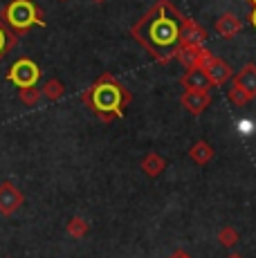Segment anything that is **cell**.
Masks as SVG:
<instances>
[{
	"label": "cell",
	"instance_id": "d6986e66",
	"mask_svg": "<svg viewBox=\"0 0 256 258\" xmlns=\"http://www.w3.org/2000/svg\"><path fill=\"white\" fill-rule=\"evenodd\" d=\"M238 231L234 229V227H223V229L218 231V242L223 247H234L236 242H238Z\"/></svg>",
	"mask_w": 256,
	"mask_h": 258
},
{
	"label": "cell",
	"instance_id": "5b68a950",
	"mask_svg": "<svg viewBox=\"0 0 256 258\" xmlns=\"http://www.w3.org/2000/svg\"><path fill=\"white\" fill-rule=\"evenodd\" d=\"M25 202V196L14 182H3L0 184V213L3 216H14Z\"/></svg>",
	"mask_w": 256,
	"mask_h": 258
},
{
	"label": "cell",
	"instance_id": "ba28073f",
	"mask_svg": "<svg viewBox=\"0 0 256 258\" xmlns=\"http://www.w3.org/2000/svg\"><path fill=\"white\" fill-rule=\"evenodd\" d=\"M211 56L209 49L205 47H189V45H180L175 49V58L186 68V70H200L203 63Z\"/></svg>",
	"mask_w": 256,
	"mask_h": 258
},
{
	"label": "cell",
	"instance_id": "9c48e42d",
	"mask_svg": "<svg viewBox=\"0 0 256 258\" xmlns=\"http://www.w3.org/2000/svg\"><path fill=\"white\" fill-rule=\"evenodd\" d=\"M182 108H186V112L191 115H200L211 106V94L209 90H184L180 97Z\"/></svg>",
	"mask_w": 256,
	"mask_h": 258
},
{
	"label": "cell",
	"instance_id": "44dd1931",
	"mask_svg": "<svg viewBox=\"0 0 256 258\" xmlns=\"http://www.w3.org/2000/svg\"><path fill=\"white\" fill-rule=\"evenodd\" d=\"M169 258H191L189 254H186V251L184 249H178V251H173V254H171Z\"/></svg>",
	"mask_w": 256,
	"mask_h": 258
},
{
	"label": "cell",
	"instance_id": "7a4b0ae2",
	"mask_svg": "<svg viewBox=\"0 0 256 258\" xmlns=\"http://www.w3.org/2000/svg\"><path fill=\"white\" fill-rule=\"evenodd\" d=\"M0 16L18 38L25 36L32 27H45V16L34 0H9Z\"/></svg>",
	"mask_w": 256,
	"mask_h": 258
},
{
	"label": "cell",
	"instance_id": "8fae6325",
	"mask_svg": "<svg viewBox=\"0 0 256 258\" xmlns=\"http://www.w3.org/2000/svg\"><path fill=\"white\" fill-rule=\"evenodd\" d=\"M240 18L238 16H234V14H223V16L216 21V32L220 34V36H225V38H234L236 34L240 32Z\"/></svg>",
	"mask_w": 256,
	"mask_h": 258
},
{
	"label": "cell",
	"instance_id": "8992f818",
	"mask_svg": "<svg viewBox=\"0 0 256 258\" xmlns=\"http://www.w3.org/2000/svg\"><path fill=\"white\" fill-rule=\"evenodd\" d=\"M180 45H189V47H205L207 43V29L200 27L196 21L191 18H182L180 16V36H178Z\"/></svg>",
	"mask_w": 256,
	"mask_h": 258
},
{
	"label": "cell",
	"instance_id": "5bb4252c",
	"mask_svg": "<svg viewBox=\"0 0 256 258\" xmlns=\"http://www.w3.org/2000/svg\"><path fill=\"white\" fill-rule=\"evenodd\" d=\"M189 157L196 162V164L205 166V164H209L211 157H214V148H211L207 142H196L189 151Z\"/></svg>",
	"mask_w": 256,
	"mask_h": 258
},
{
	"label": "cell",
	"instance_id": "30bf717a",
	"mask_svg": "<svg viewBox=\"0 0 256 258\" xmlns=\"http://www.w3.org/2000/svg\"><path fill=\"white\" fill-rule=\"evenodd\" d=\"M231 79H234V86H238L249 99L256 97V66L254 63H247L243 70L238 74H234Z\"/></svg>",
	"mask_w": 256,
	"mask_h": 258
},
{
	"label": "cell",
	"instance_id": "ffe728a7",
	"mask_svg": "<svg viewBox=\"0 0 256 258\" xmlns=\"http://www.w3.org/2000/svg\"><path fill=\"white\" fill-rule=\"evenodd\" d=\"M227 97H229V101L234 103L236 108H243V106H247V101H252V99H249L247 94L240 90L238 86H231V90L227 92Z\"/></svg>",
	"mask_w": 256,
	"mask_h": 258
},
{
	"label": "cell",
	"instance_id": "d4e9b609",
	"mask_svg": "<svg viewBox=\"0 0 256 258\" xmlns=\"http://www.w3.org/2000/svg\"><path fill=\"white\" fill-rule=\"evenodd\" d=\"M0 23H3V16H0Z\"/></svg>",
	"mask_w": 256,
	"mask_h": 258
},
{
	"label": "cell",
	"instance_id": "cb8c5ba5",
	"mask_svg": "<svg viewBox=\"0 0 256 258\" xmlns=\"http://www.w3.org/2000/svg\"><path fill=\"white\" fill-rule=\"evenodd\" d=\"M92 3H95V5H103V3H106V0H92Z\"/></svg>",
	"mask_w": 256,
	"mask_h": 258
},
{
	"label": "cell",
	"instance_id": "6da1fadb",
	"mask_svg": "<svg viewBox=\"0 0 256 258\" xmlns=\"http://www.w3.org/2000/svg\"><path fill=\"white\" fill-rule=\"evenodd\" d=\"M81 99L101 121H110L124 115V108L131 103V92L112 74H101L99 81L92 83Z\"/></svg>",
	"mask_w": 256,
	"mask_h": 258
},
{
	"label": "cell",
	"instance_id": "484cf974",
	"mask_svg": "<svg viewBox=\"0 0 256 258\" xmlns=\"http://www.w3.org/2000/svg\"><path fill=\"white\" fill-rule=\"evenodd\" d=\"M252 3H254V5H256V0H252Z\"/></svg>",
	"mask_w": 256,
	"mask_h": 258
},
{
	"label": "cell",
	"instance_id": "4fadbf2b",
	"mask_svg": "<svg viewBox=\"0 0 256 258\" xmlns=\"http://www.w3.org/2000/svg\"><path fill=\"white\" fill-rule=\"evenodd\" d=\"M164 168H166V160L162 155H157V153H149V155L142 160V171L149 177H157Z\"/></svg>",
	"mask_w": 256,
	"mask_h": 258
},
{
	"label": "cell",
	"instance_id": "4316f807",
	"mask_svg": "<svg viewBox=\"0 0 256 258\" xmlns=\"http://www.w3.org/2000/svg\"><path fill=\"white\" fill-rule=\"evenodd\" d=\"M61 3H66V0H61Z\"/></svg>",
	"mask_w": 256,
	"mask_h": 258
},
{
	"label": "cell",
	"instance_id": "e0dca14e",
	"mask_svg": "<svg viewBox=\"0 0 256 258\" xmlns=\"http://www.w3.org/2000/svg\"><path fill=\"white\" fill-rule=\"evenodd\" d=\"M66 231L70 234L72 238H77V240H81V238H86L88 236V231H90V225H88V220H83V218H70L68 220V227H66Z\"/></svg>",
	"mask_w": 256,
	"mask_h": 258
},
{
	"label": "cell",
	"instance_id": "603a6c76",
	"mask_svg": "<svg viewBox=\"0 0 256 258\" xmlns=\"http://www.w3.org/2000/svg\"><path fill=\"white\" fill-rule=\"evenodd\" d=\"M227 258H243V256H240V254H229Z\"/></svg>",
	"mask_w": 256,
	"mask_h": 258
},
{
	"label": "cell",
	"instance_id": "7402d4cb",
	"mask_svg": "<svg viewBox=\"0 0 256 258\" xmlns=\"http://www.w3.org/2000/svg\"><path fill=\"white\" fill-rule=\"evenodd\" d=\"M249 21H252V25H254V29H256V7H254V12H252V16H249Z\"/></svg>",
	"mask_w": 256,
	"mask_h": 258
},
{
	"label": "cell",
	"instance_id": "277c9868",
	"mask_svg": "<svg viewBox=\"0 0 256 258\" xmlns=\"http://www.w3.org/2000/svg\"><path fill=\"white\" fill-rule=\"evenodd\" d=\"M180 36V27L175 21L166 16H157L149 25V38L155 45H173Z\"/></svg>",
	"mask_w": 256,
	"mask_h": 258
},
{
	"label": "cell",
	"instance_id": "ac0fdd59",
	"mask_svg": "<svg viewBox=\"0 0 256 258\" xmlns=\"http://www.w3.org/2000/svg\"><path fill=\"white\" fill-rule=\"evenodd\" d=\"M18 99H21L25 106L34 108L43 99V94H41V90H38L36 86H34V88H21V90H18Z\"/></svg>",
	"mask_w": 256,
	"mask_h": 258
},
{
	"label": "cell",
	"instance_id": "52a82bcc",
	"mask_svg": "<svg viewBox=\"0 0 256 258\" xmlns=\"http://www.w3.org/2000/svg\"><path fill=\"white\" fill-rule=\"evenodd\" d=\"M200 70L207 74V79L211 81V86H223V83H227L229 79L234 77V74H231V68L223 61V58L214 56V54H211V56L203 63Z\"/></svg>",
	"mask_w": 256,
	"mask_h": 258
},
{
	"label": "cell",
	"instance_id": "7c38bea8",
	"mask_svg": "<svg viewBox=\"0 0 256 258\" xmlns=\"http://www.w3.org/2000/svg\"><path fill=\"white\" fill-rule=\"evenodd\" d=\"M180 83L184 86V90H209L211 81L207 79L203 70H186V74L180 79Z\"/></svg>",
	"mask_w": 256,
	"mask_h": 258
},
{
	"label": "cell",
	"instance_id": "2e32d148",
	"mask_svg": "<svg viewBox=\"0 0 256 258\" xmlns=\"http://www.w3.org/2000/svg\"><path fill=\"white\" fill-rule=\"evenodd\" d=\"M41 94L45 99H50V101H58V99L66 94V88H63V83L58 81V79H47L45 83H43V88H41Z\"/></svg>",
	"mask_w": 256,
	"mask_h": 258
},
{
	"label": "cell",
	"instance_id": "3957f363",
	"mask_svg": "<svg viewBox=\"0 0 256 258\" xmlns=\"http://www.w3.org/2000/svg\"><path fill=\"white\" fill-rule=\"evenodd\" d=\"M41 79V68L32 61L29 56H23L9 68L7 72V81L21 90V88H34Z\"/></svg>",
	"mask_w": 256,
	"mask_h": 258
},
{
	"label": "cell",
	"instance_id": "9a60e30c",
	"mask_svg": "<svg viewBox=\"0 0 256 258\" xmlns=\"http://www.w3.org/2000/svg\"><path fill=\"white\" fill-rule=\"evenodd\" d=\"M16 43H18V36L5 23H0V61L16 47Z\"/></svg>",
	"mask_w": 256,
	"mask_h": 258
}]
</instances>
